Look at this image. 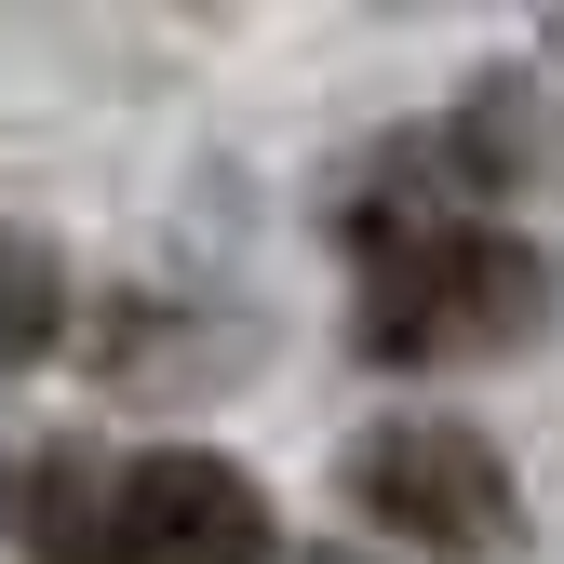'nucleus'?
I'll use <instances>...</instances> for the list:
<instances>
[{"instance_id":"nucleus-1","label":"nucleus","mask_w":564,"mask_h":564,"mask_svg":"<svg viewBox=\"0 0 564 564\" xmlns=\"http://www.w3.org/2000/svg\"><path fill=\"white\" fill-rule=\"evenodd\" d=\"M377 242V349L390 364H470V349H511L551 296V269L484 229V216H403V229H364Z\"/></svg>"},{"instance_id":"nucleus-2","label":"nucleus","mask_w":564,"mask_h":564,"mask_svg":"<svg viewBox=\"0 0 564 564\" xmlns=\"http://www.w3.org/2000/svg\"><path fill=\"white\" fill-rule=\"evenodd\" d=\"M349 511L390 524L416 564H498L511 551V470L470 416H390V431L349 457Z\"/></svg>"},{"instance_id":"nucleus-3","label":"nucleus","mask_w":564,"mask_h":564,"mask_svg":"<svg viewBox=\"0 0 564 564\" xmlns=\"http://www.w3.org/2000/svg\"><path fill=\"white\" fill-rule=\"evenodd\" d=\"M108 564H269V498L229 457L162 444L108 470Z\"/></svg>"},{"instance_id":"nucleus-4","label":"nucleus","mask_w":564,"mask_h":564,"mask_svg":"<svg viewBox=\"0 0 564 564\" xmlns=\"http://www.w3.org/2000/svg\"><path fill=\"white\" fill-rule=\"evenodd\" d=\"M14 538H28V564H108V470L82 444L28 457L14 470Z\"/></svg>"},{"instance_id":"nucleus-5","label":"nucleus","mask_w":564,"mask_h":564,"mask_svg":"<svg viewBox=\"0 0 564 564\" xmlns=\"http://www.w3.org/2000/svg\"><path fill=\"white\" fill-rule=\"evenodd\" d=\"M54 310H67V282L28 229H0V364H41L54 349Z\"/></svg>"}]
</instances>
